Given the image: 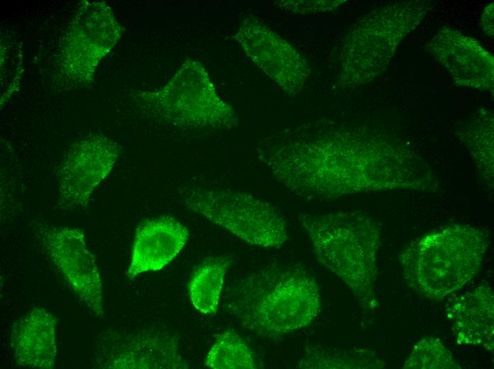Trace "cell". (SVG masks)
Returning a JSON list of instances; mask_svg holds the SVG:
<instances>
[{"label":"cell","mask_w":494,"mask_h":369,"mask_svg":"<svg viewBox=\"0 0 494 369\" xmlns=\"http://www.w3.org/2000/svg\"><path fill=\"white\" fill-rule=\"evenodd\" d=\"M72 20L62 43L61 70L72 81L88 84L99 62L117 43L121 29L104 2L82 4Z\"/></svg>","instance_id":"cell-8"},{"label":"cell","mask_w":494,"mask_h":369,"mask_svg":"<svg viewBox=\"0 0 494 369\" xmlns=\"http://www.w3.org/2000/svg\"><path fill=\"white\" fill-rule=\"evenodd\" d=\"M482 27L484 33L489 35H493V3L489 4L482 16Z\"/></svg>","instance_id":"cell-22"},{"label":"cell","mask_w":494,"mask_h":369,"mask_svg":"<svg viewBox=\"0 0 494 369\" xmlns=\"http://www.w3.org/2000/svg\"><path fill=\"white\" fill-rule=\"evenodd\" d=\"M297 368L304 369L382 368L384 361L368 348L339 349L324 346H307Z\"/></svg>","instance_id":"cell-18"},{"label":"cell","mask_w":494,"mask_h":369,"mask_svg":"<svg viewBox=\"0 0 494 369\" xmlns=\"http://www.w3.org/2000/svg\"><path fill=\"white\" fill-rule=\"evenodd\" d=\"M299 221L318 260L346 285L361 308H378L375 283L381 234L378 224L361 211L303 213Z\"/></svg>","instance_id":"cell-3"},{"label":"cell","mask_w":494,"mask_h":369,"mask_svg":"<svg viewBox=\"0 0 494 369\" xmlns=\"http://www.w3.org/2000/svg\"><path fill=\"white\" fill-rule=\"evenodd\" d=\"M133 98L154 118L179 128L231 129L239 123L202 65L191 59L166 85L153 92H136Z\"/></svg>","instance_id":"cell-6"},{"label":"cell","mask_w":494,"mask_h":369,"mask_svg":"<svg viewBox=\"0 0 494 369\" xmlns=\"http://www.w3.org/2000/svg\"><path fill=\"white\" fill-rule=\"evenodd\" d=\"M430 10V2L408 1L377 8L348 33L342 49L339 84L354 88L379 75L403 38Z\"/></svg>","instance_id":"cell-5"},{"label":"cell","mask_w":494,"mask_h":369,"mask_svg":"<svg viewBox=\"0 0 494 369\" xmlns=\"http://www.w3.org/2000/svg\"><path fill=\"white\" fill-rule=\"evenodd\" d=\"M344 1L316 0L275 1L274 4L285 12L308 14L331 11L336 9Z\"/></svg>","instance_id":"cell-21"},{"label":"cell","mask_w":494,"mask_h":369,"mask_svg":"<svg viewBox=\"0 0 494 369\" xmlns=\"http://www.w3.org/2000/svg\"><path fill=\"white\" fill-rule=\"evenodd\" d=\"M34 229L73 293L96 316L101 317L104 313L101 279L83 229L38 221Z\"/></svg>","instance_id":"cell-9"},{"label":"cell","mask_w":494,"mask_h":369,"mask_svg":"<svg viewBox=\"0 0 494 369\" xmlns=\"http://www.w3.org/2000/svg\"><path fill=\"white\" fill-rule=\"evenodd\" d=\"M104 368H187L177 339L163 331H140L114 338Z\"/></svg>","instance_id":"cell-14"},{"label":"cell","mask_w":494,"mask_h":369,"mask_svg":"<svg viewBox=\"0 0 494 369\" xmlns=\"http://www.w3.org/2000/svg\"><path fill=\"white\" fill-rule=\"evenodd\" d=\"M427 48L456 84L493 90V57L476 40L445 28L437 33Z\"/></svg>","instance_id":"cell-12"},{"label":"cell","mask_w":494,"mask_h":369,"mask_svg":"<svg viewBox=\"0 0 494 369\" xmlns=\"http://www.w3.org/2000/svg\"><path fill=\"white\" fill-rule=\"evenodd\" d=\"M189 238L187 228L170 216L142 221L136 228L127 275L162 269L181 251Z\"/></svg>","instance_id":"cell-13"},{"label":"cell","mask_w":494,"mask_h":369,"mask_svg":"<svg viewBox=\"0 0 494 369\" xmlns=\"http://www.w3.org/2000/svg\"><path fill=\"white\" fill-rule=\"evenodd\" d=\"M57 318L35 307L12 325L9 344L16 363L22 366L52 368L57 353Z\"/></svg>","instance_id":"cell-15"},{"label":"cell","mask_w":494,"mask_h":369,"mask_svg":"<svg viewBox=\"0 0 494 369\" xmlns=\"http://www.w3.org/2000/svg\"><path fill=\"white\" fill-rule=\"evenodd\" d=\"M121 153L104 135L91 134L74 144L57 172V208L72 210L87 205L94 189L109 175Z\"/></svg>","instance_id":"cell-10"},{"label":"cell","mask_w":494,"mask_h":369,"mask_svg":"<svg viewBox=\"0 0 494 369\" xmlns=\"http://www.w3.org/2000/svg\"><path fill=\"white\" fill-rule=\"evenodd\" d=\"M180 197L188 209L251 245L279 248L288 238L279 211L248 193L187 186L181 189Z\"/></svg>","instance_id":"cell-7"},{"label":"cell","mask_w":494,"mask_h":369,"mask_svg":"<svg viewBox=\"0 0 494 369\" xmlns=\"http://www.w3.org/2000/svg\"><path fill=\"white\" fill-rule=\"evenodd\" d=\"M403 369H460L452 353L437 337L420 339L413 347Z\"/></svg>","instance_id":"cell-20"},{"label":"cell","mask_w":494,"mask_h":369,"mask_svg":"<svg viewBox=\"0 0 494 369\" xmlns=\"http://www.w3.org/2000/svg\"><path fill=\"white\" fill-rule=\"evenodd\" d=\"M454 335L459 344L494 349L493 291L481 285L456 297L446 311Z\"/></svg>","instance_id":"cell-16"},{"label":"cell","mask_w":494,"mask_h":369,"mask_svg":"<svg viewBox=\"0 0 494 369\" xmlns=\"http://www.w3.org/2000/svg\"><path fill=\"white\" fill-rule=\"evenodd\" d=\"M246 55L289 96L298 94L310 75L305 57L255 16L241 22L234 35Z\"/></svg>","instance_id":"cell-11"},{"label":"cell","mask_w":494,"mask_h":369,"mask_svg":"<svg viewBox=\"0 0 494 369\" xmlns=\"http://www.w3.org/2000/svg\"><path fill=\"white\" fill-rule=\"evenodd\" d=\"M256 153L279 184L307 200L423 189L432 183L413 156L380 134L330 121H309L272 133L259 142Z\"/></svg>","instance_id":"cell-1"},{"label":"cell","mask_w":494,"mask_h":369,"mask_svg":"<svg viewBox=\"0 0 494 369\" xmlns=\"http://www.w3.org/2000/svg\"><path fill=\"white\" fill-rule=\"evenodd\" d=\"M227 309L248 330L279 338L314 321L321 310L319 287L300 264L270 265L233 286Z\"/></svg>","instance_id":"cell-2"},{"label":"cell","mask_w":494,"mask_h":369,"mask_svg":"<svg viewBox=\"0 0 494 369\" xmlns=\"http://www.w3.org/2000/svg\"><path fill=\"white\" fill-rule=\"evenodd\" d=\"M489 243L479 228L455 224L412 241L400 255L407 285L439 301L461 289L479 272Z\"/></svg>","instance_id":"cell-4"},{"label":"cell","mask_w":494,"mask_h":369,"mask_svg":"<svg viewBox=\"0 0 494 369\" xmlns=\"http://www.w3.org/2000/svg\"><path fill=\"white\" fill-rule=\"evenodd\" d=\"M234 260L227 255L205 258L193 272L189 282L190 298L194 308L214 314L219 304L225 275Z\"/></svg>","instance_id":"cell-17"},{"label":"cell","mask_w":494,"mask_h":369,"mask_svg":"<svg viewBox=\"0 0 494 369\" xmlns=\"http://www.w3.org/2000/svg\"><path fill=\"white\" fill-rule=\"evenodd\" d=\"M206 365L214 369H254L259 363L254 352L233 329L219 334L209 350Z\"/></svg>","instance_id":"cell-19"}]
</instances>
